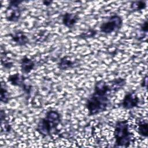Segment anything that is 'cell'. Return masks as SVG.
<instances>
[{"label": "cell", "mask_w": 148, "mask_h": 148, "mask_svg": "<svg viewBox=\"0 0 148 148\" xmlns=\"http://www.w3.org/2000/svg\"><path fill=\"white\" fill-rule=\"evenodd\" d=\"M1 130H4L5 132H8L10 130V125L5 119V113L3 110L1 111Z\"/></svg>", "instance_id": "obj_16"}, {"label": "cell", "mask_w": 148, "mask_h": 148, "mask_svg": "<svg viewBox=\"0 0 148 148\" xmlns=\"http://www.w3.org/2000/svg\"><path fill=\"white\" fill-rule=\"evenodd\" d=\"M43 3L46 6H49L52 3V1H43Z\"/></svg>", "instance_id": "obj_20"}, {"label": "cell", "mask_w": 148, "mask_h": 148, "mask_svg": "<svg viewBox=\"0 0 148 148\" xmlns=\"http://www.w3.org/2000/svg\"><path fill=\"white\" fill-rule=\"evenodd\" d=\"M113 134L116 147H128L132 142V134L130 131L127 120L117 121L114 125Z\"/></svg>", "instance_id": "obj_3"}, {"label": "cell", "mask_w": 148, "mask_h": 148, "mask_svg": "<svg viewBox=\"0 0 148 148\" xmlns=\"http://www.w3.org/2000/svg\"><path fill=\"white\" fill-rule=\"evenodd\" d=\"M9 93L6 87L3 86V83H1V101L4 103H8L9 101Z\"/></svg>", "instance_id": "obj_15"}, {"label": "cell", "mask_w": 148, "mask_h": 148, "mask_svg": "<svg viewBox=\"0 0 148 148\" xmlns=\"http://www.w3.org/2000/svg\"><path fill=\"white\" fill-rule=\"evenodd\" d=\"M35 65L34 61L26 56H24L20 61L21 71L24 74L29 73L34 68Z\"/></svg>", "instance_id": "obj_10"}, {"label": "cell", "mask_w": 148, "mask_h": 148, "mask_svg": "<svg viewBox=\"0 0 148 148\" xmlns=\"http://www.w3.org/2000/svg\"><path fill=\"white\" fill-rule=\"evenodd\" d=\"M97 34V32L95 30H94L93 29H89L87 30L86 31L83 32L79 35V38L83 39H86L87 38H92V37L95 36Z\"/></svg>", "instance_id": "obj_17"}, {"label": "cell", "mask_w": 148, "mask_h": 148, "mask_svg": "<svg viewBox=\"0 0 148 148\" xmlns=\"http://www.w3.org/2000/svg\"><path fill=\"white\" fill-rule=\"evenodd\" d=\"M61 123L60 113L56 110H50L46 113L45 116L38 122L36 127L37 132L43 136H49L56 131Z\"/></svg>", "instance_id": "obj_2"}, {"label": "cell", "mask_w": 148, "mask_h": 148, "mask_svg": "<svg viewBox=\"0 0 148 148\" xmlns=\"http://www.w3.org/2000/svg\"><path fill=\"white\" fill-rule=\"evenodd\" d=\"M140 30L143 32L147 33V20H146L142 24L140 25Z\"/></svg>", "instance_id": "obj_18"}, {"label": "cell", "mask_w": 148, "mask_h": 148, "mask_svg": "<svg viewBox=\"0 0 148 148\" xmlns=\"http://www.w3.org/2000/svg\"><path fill=\"white\" fill-rule=\"evenodd\" d=\"M146 7V2L144 1H132L131 3L130 8L133 11H140Z\"/></svg>", "instance_id": "obj_14"}, {"label": "cell", "mask_w": 148, "mask_h": 148, "mask_svg": "<svg viewBox=\"0 0 148 148\" xmlns=\"http://www.w3.org/2000/svg\"><path fill=\"white\" fill-rule=\"evenodd\" d=\"M138 134L143 136L147 137L148 132V124L147 120H142L138 124Z\"/></svg>", "instance_id": "obj_13"}, {"label": "cell", "mask_w": 148, "mask_h": 148, "mask_svg": "<svg viewBox=\"0 0 148 148\" xmlns=\"http://www.w3.org/2000/svg\"><path fill=\"white\" fill-rule=\"evenodd\" d=\"M22 1H10L6 10V18L10 22H17L21 15L20 5Z\"/></svg>", "instance_id": "obj_5"}, {"label": "cell", "mask_w": 148, "mask_h": 148, "mask_svg": "<svg viewBox=\"0 0 148 148\" xmlns=\"http://www.w3.org/2000/svg\"><path fill=\"white\" fill-rule=\"evenodd\" d=\"M123 25L121 17L117 14L110 16L106 21L102 23L99 26L101 32L109 34L119 31Z\"/></svg>", "instance_id": "obj_4"}, {"label": "cell", "mask_w": 148, "mask_h": 148, "mask_svg": "<svg viewBox=\"0 0 148 148\" xmlns=\"http://www.w3.org/2000/svg\"><path fill=\"white\" fill-rule=\"evenodd\" d=\"M113 92L108 82L100 80L95 83L93 92L86 102L89 116H94L105 111L110 104Z\"/></svg>", "instance_id": "obj_1"}, {"label": "cell", "mask_w": 148, "mask_h": 148, "mask_svg": "<svg viewBox=\"0 0 148 148\" xmlns=\"http://www.w3.org/2000/svg\"><path fill=\"white\" fill-rule=\"evenodd\" d=\"M12 40L19 46H25L29 42V39L21 31H16L10 34Z\"/></svg>", "instance_id": "obj_9"}, {"label": "cell", "mask_w": 148, "mask_h": 148, "mask_svg": "<svg viewBox=\"0 0 148 148\" xmlns=\"http://www.w3.org/2000/svg\"><path fill=\"white\" fill-rule=\"evenodd\" d=\"M140 99L138 95L134 92H129L125 94L122 101V106L125 109H132L138 107Z\"/></svg>", "instance_id": "obj_6"}, {"label": "cell", "mask_w": 148, "mask_h": 148, "mask_svg": "<svg viewBox=\"0 0 148 148\" xmlns=\"http://www.w3.org/2000/svg\"><path fill=\"white\" fill-rule=\"evenodd\" d=\"M108 83L113 93H115L124 86L126 83V80L120 77L114 79Z\"/></svg>", "instance_id": "obj_11"}, {"label": "cell", "mask_w": 148, "mask_h": 148, "mask_svg": "<svg viewBox=\"0 0 148 148\" xmlns=\"http://www.w3.org/2000/svg\"><path fill=\"white\" fill-rule=\"evenodd\" d=\"M79 20V16L73 13L66 12L62 15V24L69 28H72Z\"/></svg>", "instance_id": "obj_8"}, {"label": "cell", "mask_w": 148, "mask_h": 148, "mask_svg": "<svg viewBox=\"0 0 148 148\" xmlns=\"http://www.w3.org/2000/svg\"><path fill=\"white\" fill-rule=\"evenodd\" d=\"M75 62L72 61L68 56H65L61 58L58 62L57 66L61 70H66L74 66Z\"/></svg>", "instance_id": "obj_12"}, {"label": "cell", "mask_w": 148, "mask_h": 148, "mask_svg": "<svg viewBox=\"0 0 148 148\" xmlns=\"http://www.w3.org/2000/svg\"><path fill=\"white\" fill-rule=\"evenodd\" d=\"M25 77L18 73L11 75L8 78V81L10 82L12 85L20 87L22 88L26 93H29L31 88L25 84Z\"/></svg>", "instance_id": "obj_7"}, {"label": "cell", "mask_w": 148, "mask_h": 148, "mask_svg": "<svg viewBox=\"0 0 148 148\" xmlns=\"http://www.w3.org/2000/svg\"><path fill=\"white\" fill-rule=\"evenodd\" d=\"M147 75L145 76V77L142 80V82L141 83V86L142 87H147Z\"/></svg>", "instance_id": "obj_19"}]
</instances>
